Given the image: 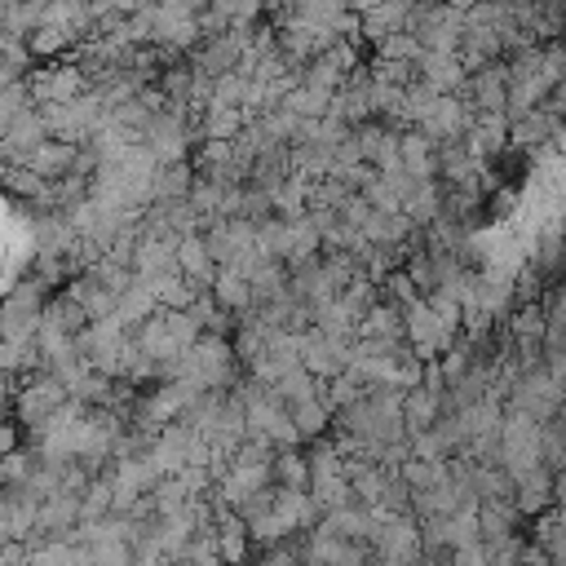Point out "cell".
<instances>
[{
  "instance_id": "obj_1",
  "label": "cell",
  "mask_w": 566,
  "mask_h": 566,
  "mask_svg": "<svg viewBox=\"0 0 566 566\" xmlns=\"http://www.w3.org/2000/svg\"><path fill=\"white\" fill-rule=\"evenodd\" d=\"M398 164L411 172V177H433L438 172V142L429 133H407L398 137Z\"/></svg>"
},
{
  "instance_id": "obj_2",
  "label": "cell",
  "mask_w": 566,
  "mask_h": 566,
  "mask_svg": "<svg viewBox=\"0 0 566 566\" xmlns=\"http://www.w3.org/2000/svg\"><path fill=\"white\" fill-rule=\"evenodd\" d=\"M557 133V115L553 111H522V115H513V128H509V137L517 142V146H544L548 137Z\"/></svg>"
},
{
  "instance_id": "obj_3",
  "label": "cell",
  "mask_w": 566,
  "mask_h": 566,
  "mask_svg": "<svg viewBox=\"0 0 566 566\" xmlns=\"http://www.w3.org/2000/svg\"><path fill=\"white\" fill-rule=\"evenodd\" d=\"M27 164L35 168V177H62V172L75 164V142H66V137L40 142V146L27 155Z\"/></svg>"
},
{
  "instance_id": "obj_4",
  "label": "cell",
  "mask_w": 566,
  "mask_h": 566,
  "mask_svg": "<svg viewBox=\"0 0 566 566\" xmlns=\"http://www.w3.org/2000/svg\"><path fill=\"white\" fill-rule=\"evenodd\" d=\"M544 305H526L517 318H513V340L517 345H544Z\"/></svg>"
},
{
  "instance_id": "obj_5",
  "label": "cell",
  "mask_w": 566,
  "mask_h": 566,
  "mask_svg": "<svg viewBox=\"0 0 566 566\" xmlns=\"http://www.w3.org/2000/svg\"><path fill=\"white\" fill-rule=\"evenodd\" d=\"M274 469H279L283 486H296V491H301V486H305V478H310V464H305L301 455H279V464H274Z\"/></svg>"
},
{
  "instance_id": "obj_6",
  "label": "cell",
  "mask_w": 566,
  "mask_h": 566,
  "mask_svg": "<svg viewBox=\"0 0 566 566\" xmlns=\"http://www.w3.org/2000/svg\"><path fill=\"white\" fill-rule=\"evenodd\" d=\"M429 4H447V0H429Z\"/></svg>"
}]
</instances>
